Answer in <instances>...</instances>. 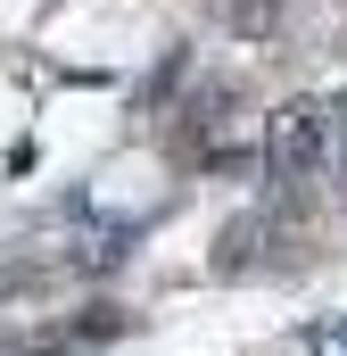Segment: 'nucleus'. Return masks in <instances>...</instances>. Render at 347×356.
I'll list each match as a JSON object with an SVG mask.
<instances>
[{"mask_svg": "<svg viewBox=\"0 0 347 356\" xmlns=\"http://www.w3.org/2000/svg\"><path fill=\"white\" fill-rule=\"evenodd\" d=\"M264 166H273L281 191H314V182L331 175V116H323L314 99L273 108V124H264Z\"/></svg>", "mask_w": 347, "mask_h": 356, "instance_id": "obj_1", "label": "nucleus"}]
</instances>
